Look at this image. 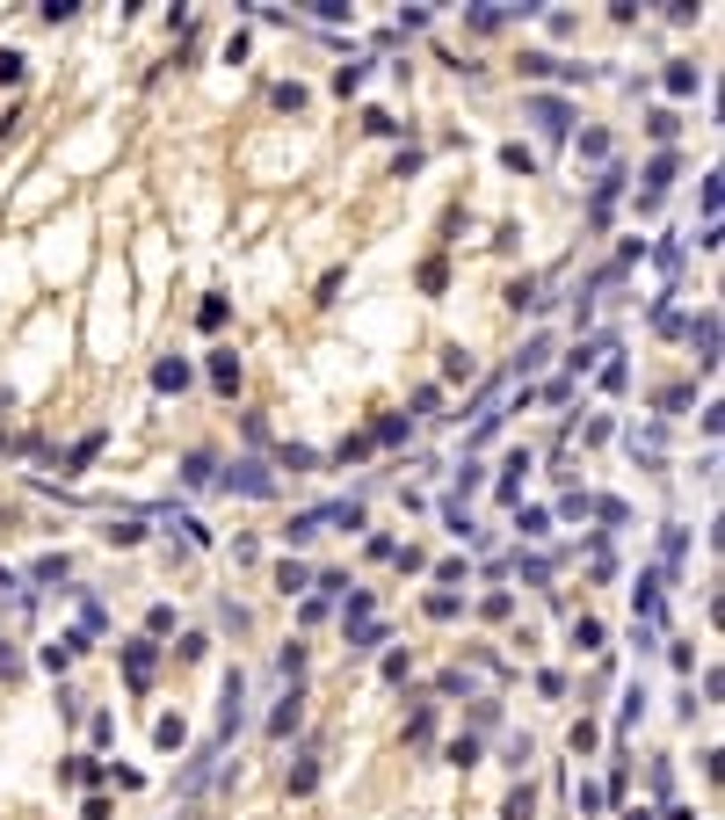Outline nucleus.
<instances>
[{"mask_svg":"<svg viewBox=\"0 0 725 820\" xmlns=\"http://www.w3.org/2000/svg\"><path fill=\"white\" fill-rule=\"evenodd\" d=\"M196 319H203V335H218V327H226V298H203V312H196Z\"/></svg>","mask_w":725,"mask_h":820,"instance_id":"4468645a","label":"nucleus"},{"mask_svg":"<svg viewBox=\"0 0 725 820\" xmlns=\"http://www.w3.org/2000/svg\"><path fill=\"white\" fill-rule=\"evenodd\" d=\"M573 646H581V653H602V625L581 617V625H573Z\"/></svg>","mask_w":725,"mask_h":820,"instance_id":"9b49d317","label":"nucleus"},{"mask_svg":"<svg viewBox=\"0 0 725 820\" xmlns=\"http://www.w3.org/2000/svg\"><path fill=\"white\" fill-rule=\"evenodd\" d=\"M210 385H218V393H233V385H240V356H233V349H218V356H210Z\"/></svg>","mask_w":725,"mask_h":820,"instance_id":"39448f33","label":"nucleus"},{"mask_svg":"<svg viewBox=\"0 0 725 820\" xmlns=\"http://www.w3.org/2000/svg\"><path fill=\"white\" fill-rule=\"evenodd\" d=\"M500 472H508V479H500V501H515V494H523V472H530V458L515 451V458H508V465H500Z\"/></svg>","mask_w":725,"mask_h":820,"instance_id":"6e6552de","label":"nucleus"},{"mask_svg":"<svg viewBox=\"0 0 725 820\" xmlns=\"http://www.w3.org/2000/svg\"><path fill=\"white\" fill-rule=\"evenodd\" d=\"M667 95H696V66H689V59L667 66Z\"/></svg>","mask_w":725,"mask_h":820,"instance_id":"1a4fd4ad","label":"nucleus"},{"mask_svg":"<svg viewBox=\"0 0 725 820\" xmlns=\"http://www.w3.org/2000/svg\"><path fill=\"white\" fill-rule=\"evenodd\" d=\"M152 385H160V393H182V385H189V363H182V356H167V363L152 370Z\"/></svg>","mask_w":725,"mask_h":820,"instance_id":"0eeeda50","label":"nucleus"},{"mask_svg":"<svg viewBox=\"0 0 725 820\" xmlns=\"http://www.w3.org/2000/svg\"><path fill=\"white\" fill-rule=\"evenodd\" d=\"M667 182H675V153H660L653 168H646V189H667Z\"/></svg>","mask_w":725,"mask_h":820,"instance_id":"f8f14e48","label":"nucleus"},{"mask_svg":"<svg viewBox=\"0 0 725 820\" xmlns=\"http://www.w3.org/2000/svg\"><path fill=\"white\" fill-rule=\"evenodd\" d=\"M696 363H718V312L696 319Z\"/></svg>","mask_w":725,"mask_h":820,"instance_id":"423d86ee","label":"nucleus"},{"mask_svg":"<svg viewBox=\"0 0 725 820\" xmlns=\"http://www.w3.org/2000/svg\"><path fill=\"white\" fill-rule=\"evenodd\" d=\"M0 80H8V87L22 80V51H0Z\"/></svg>","mask_w":725,"mask_h":820,"instance_id":"f3484780","label":"nucleus"},{"mask_svg":"<svg viewBox=\"0 0 725 820\" xmlns=\"http://www.w3.org/2000/svg\"><path fill=\"white\" fill-rule=\"evenodd\" d=\"M646 131H653V138L667 145V138H675V131H682V117H675V109H653V117H646Z\"/></svg>","mask_w":725,"mask_h":820,"instance_id":"9d476101","label":"nucleus"},{"mask_svg":"<svg viewBox=\"0 0 725 820\" xmlns=\"http://www.w3.org/2000/svg\"><path fill=\"white\" fill-rule=\"evenodd\" d=\"M291 726H298V690L284 697V712H276V719H268V733H291Z\"/></svg>","mask_w":725,"mask_h":820,"instance_id":"2eb2a0df","label":"nucleus"},{"mask_svg":"<svg viewBox=\"0 0 725 820\" xmlns=\"http://www.w3.org/2000/svg\"><path fill=\"white\" fill-rule=\"evenodd\" d=\"M530 117H537V124H544L551 138H559V131H566V102H551V95H537V102H530Z\"/></svg>","mask_w":725,"mask_h":820,"instance_id":"20e7f679","label":"nucleus"},{"mask_svg":"<svg viewBox=\"0 0 725 820\" xmlns=\"http://www.w3.org/2000/svg\"><path fill=\"white\" fill-rule=\"evenodd\" d=\"M305 581H312V574H305V567H291V559H284V567H276V588H284V595H298Z\"/></svg>","mask_w":725,"mask_h":820,"instance_id":"ddd939ff","label":"nucleus"},{"mask_svg":"<svg viewBox=\"0 0 725 820\" xmlns=\"http://www.w3.org/2000/svg\"><path fill=\"white\" fill-rule=\"evenodd\" d=\"M226 486H233V494H276V479H268L254 458H247V465H233V472H226Z\"/></svg>","mask_w":725,"mask_h":820,"instance_id":"f03ea898","label":"nucleus"},{"mask_svg":"<svg viewBox=\"0 0 725 820\" xmlns=\"http://www.w3.org/2000/svg\"><path fill=\"white\" fill-rule=\"evenodd\" d=\"M124 668H131V690L152 683V639H131V646H124Z\"/></svg>","mask_w":725,"mask_h":820,"instance_id":"7ed1b4c3","label":"nucleus"},{"mask_svg":"<svg viewBox=\"0 0 725 820\" xmlns=\"http://www.w3.org/2000/svg\"><path fill=\"white\" fill-rule=\"evenodd\" d=\"M15 668H22V661H15V646H8V639H0V675H15Z\"/></svg>","mask_w":725,"mask_h":820,"instance_id":"a211bd4d","label":"nucleus"},{"mask_svg":"<svg viewBox=\"0 0 725 820\" xmlns=\"http://www.w3.org/2000/svg\"><path fill=\"white\" fill-rule=\"evenodd\" d=\"M631 603H638V617H646V632H660V610H667V595H660V574H646V581L631 588Z\"/></svg>","mask_w":725,"mask_h":820,"instance_id":"f257e3e1","label":"nucleus"},{"mask_svg":"<svg viewBox=\"0 0 725 820\" xmlns=\"http://www.w3.org/2000/svg\"><path fill=\"white\" fill-rule=\"evenodd\" d=\"M442 377H465V385H472V356H465V349H450V356H442Z\"/></svg>","mask_w":725,"mask_h":820,"instance_id":"dca6fc26","label":"nucleus"}]
</instances>
